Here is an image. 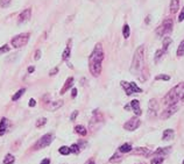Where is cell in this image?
Here are the masks:
<instances>
[{
    "label": "cell",
    "instance_id": "1",
    "mask_svg": "<svg viewBox=\"0 0 184 164\" xmlns=\"http://www.w3.org/2000/svg\"><path fill=\"white\" fill-rule=\"evenodd\" d=\"M103 59H104V50H103L102 44L98 43V44H96L93 51L89 58V69H90V72L92 73V76H94V77H98L102 72Z\"/></svg>",
    "mask_w": 184,
    "mask_h": 164
},
{
    "label": "cell",
    "instance_id": "2",
    "mask_svg": "<svg viewBox=\"0 0 184 164\" xmlns=\"http://www.w3.org/2000/svg\"><path fill=\"white\" fill-rule=\"evenodd\" d=\"M143 64H144V45H140L134 53V57L131 65V72L135 76L140 74V72L143 71Z\"/></svg>",
    "mask_w": 184,
    "mask_h": 164
},
{
    "label": "cell",
    "instance_id": "3",
    "mask_svg": "<svg viewBox=\"0 0 184 164\" xmlns=\"http://www.w3.org/2000/svg\"><path fill=\"white\" fill-rule=\"evenodd\" d=\"M178 100H184V82L179 83L168 92V94L163 99V103L169 106L176 104Z\"/></svg>",
    "mask_w": 184,
    "mask_h": 164
},
{
    "label": "cell",
    "instance_id": "4",
    "mask_svg": "<svg viewBox=\"0 0 184 164\" xmlns=\"http://www.w3.org/2000/svg\"><path fill=\"white\" fill-rule=\"evenodd\" d=\"M173 27H174V22L171 19H166L162 23L161 26L158 27L156 29V34L158 37H166L168 34H170L171 32H173Z\"/></svg>",
    "mask_w": 184,
    "mask_h": 164
},
{
    "label": "cell",
    "instance_id": "5",
    "mask_svg": "<svg viewBox=\"0 0 184 164\" xmlns=\"http://www.w3.org/2000/svg\"><path fill=\"white\" fill-rule=\"evenodd\" d=\"M29 34L28 33H23V34H20V35H16L15 37H13L12 39V45H13L14 48H22L24 47L28 41H29Z\"/></svg>",
    "mask_w": 184,
    "mask_h": 164
},
{
    "label": "cell",
    "instance_id": "6",
    "mask_svg": "<svg viewBox=\"0 0 184 164\" xmlns=\"http://www.w3.org/2000/svg\"><path fill=\"white\" fill-rule=\"evenodd\" d=\"M54 140V135L53 134H46L43 135L40 140L35 143L34 146V150H39V149H43L46 147H48L49 144H50Z\"/></svg>",
    "mask_w": 184,
    "mask_h": 164
},
{
    "label": "cell",
    "instance_id": "7",
    "mask_svg": "<svg viewBox=\"0 0 184 164\" xmlns=\"http://www.w3.org/2000/svg\"><path fill=\"white\" fill-rule=\"evenodd\" d=\"M121 86L125 89L126 91V94L127 96H131L133 93H141L142 90L140 89V87L135 84V83H127V82H121Z\"/></svg>",
    "mask_w": 184,
    "mask_h": 164
},
{
    "label": "cell",
    "instance_id": "8",
    "mask_svg": "<svg viewBox=\"0 0 184 164\" xmlns=\"http://www.w3.org/2000/svg\"><path fill=\"white\" fill-rule=\"evenodd\" d=\"M141 124V121L138 117H134L132 119H129L125 124H124V128L126 130H129V132H133V130H135L137 128H139V126Z\"/></svg>",
    "mask_w": 184,
    "mask_h": 164
},
{
    "label": "cell",
    "instance_id": "9",
    "mask_svg": "<svg viewBox=\"0 0 184 164\" xmlns=\"http://www.w3.org/2000/svg\"><path fill=\"white\" fill-rule=\"evenodd\" d=\"M177 111H178V106H177L176 104H174V105H169V106L161 113L160 118H161V120H167V119H169L171 115H174Z\"/></svg>",
    "mask_w": 184,
    "mask_h": 164
},
{
    "label": "cell",
    "instance_id": "10",
    "mask_svg": "<svg viewBox=\"0 0 184 164\" xmlns=\"http://www.w3.org/2000/svg\"><path fill=\"white\" fill-rule=\"evenodd\" d=\"M30 16H32V8H26L23 12H21V14L19 15L18 23H19V24H21V23H24V22L29 21Z\"/></svg>",
    "mask_w": 184,
    "mask_h": 164
},
{
    "label": "cell",
    "instance_id": "11",
    "mask_svg": "<svg viewBox=\"0 0 184 164\" xmlns=\"http://www.w3.org/2000/svg\"><path fill=\"white\" fill-rule=\"evenodd\" d=\"M158 111V103L155 99H150L148 104V114L149 117H155Z\"/></svg>",
    "mask_w": 184,
    "mask_h": 164
},
{
    "label": "cell",
    "instance_id": "12",
    "mask_svg": "<svg viewBox=\"0 0 184 164\" xmlns=\"http://www.w3.org/2000/svg\"><path fill=\"white\" fill-rule=\"evenodd\" d=\"M133 153L135 155H141V156H144V157H148L149 155L153 154V151L149 150L148 148H143V147H139V148H135L133 150Z\"/></svg>",
    "mask_w": 184,
    "mask_h": 164
},
{
    "label": "cell",
    "instance_id": "13",
    "mask_svg": "<svg viewBox=\"0 0 184 164\" xmlns=\"http://www.w3.org/2000/svg\"><path fill=\"white\" fill-rule=\"evenodd\" d=\"M131 107H132V109L134 111V113H135V114L139 117V115H141V108H140V101L139 100H132L131 101Z\"/></svg>",
    "mask_w": 184,
    "mask_h": 164
},
{
    "label": "cell",
    "instance_id": "14",
    "mask_svg": "<svg viewBox=\"0 0 184 164\" xmlns=\"http://www.w3.org/2000/svg\"><path fill=\"white\" fill-rule=\"evenodd\" d=\"M170 151H171V147H164V148H158L156 151H155V155H158V156H162V157H164V156H167L168 154H170Z\"/></svg>",
    "mask_w": 184,
    "mask_h": 164
},
{
    "label": "cell",
    "instance_id": "15",
    "mask_svg": "<svg viewBox=\"0 0 184 164\" xmlns=\"http://www.w3.org/2000/svg\"><path fill=\"white\" fill-rule=\"evenodd\" d=\"M174 136H175V132L173 129H166L163 132L162 138L166 140V141H169V140H171V138H174Z\"/></svg>",
    "mask_w": 184,
    "mask_h": 164
},
{
    "label": "cell",
    "instance_id": "16",
    "mask_svg": "<svg viewBox=\"0 0 184 164\" xmlns=\"http://www.w3.org/2000/svg\"><path fill=\"white\" fill-rule=\"evenodd\" d=\"M7 127H8V120L6 118H3L1 122H0V135H4L6 133Z\"/></svg>",
    "mask_w": 184,
    "mask_h": 164
},
{
    "label": "cell",
    "instance_id": "17",
    "mask_svg": "<svg viewBox=\"0 0 184 164\" xmlns=\"http://www.w3.org/2000/svg\"><path fill=\"white\" fill-rule=\"evenodd\" d=\"M62 105H63V101H62V100L53 101L50 105H48V109H49V111H56V109H58L59 107H62Z\"/></svg>",
    "mask_w": 184,
    "mask_h": 164
},
{
    "label": "cell",
    "instance_id": "18",
    "mask_svg": "<svg viewBox=\"0 0 184 164\" xmlns=\"http://www.w3.org/2000/svg\"><path fill=\"white\" fill-rule=\"evenodd\" d=\"M72 84H73V78L72 77H69L68 79H67V82H65V84H64V86H63V89L61 90V94H64L65 93V91H68L70 87L72 86Z\"/></svg>",
    "mask_w": 184,
    "mask_h": 164
},
{
    "label": "cell",
    "instance_id": "19",
    "mask_svg": "<svg viewBox=\"0 0 184 164\" xmlns=\"http://www.w3.org/2000/svg\"><path fill=\"white\" fill-rule=\"evenodd\" d=\"M179 9V0H171L170 3V12L171 13H176Z\"/></svg>",
    "mask_w": 184,
    "mask_h": 164
},
{
    "label": "cell",
    "instance_id": "20",
    "mask_svg": "<svg viewBox=\"0 0 184 164\" xmlns=\"http://www.w3.org/2000/svg\"><path fill=\"white\" fill-rule=\"evenodd\" d=\"M75 130H76V133L80 134L82 136H85V135L88 134V130L85 129V127H84V126H80V124L76 126V127H75Z\"/></svg>",
    "mask_w": 184,
    "mask_h": 164
},
{
    "label": "cell",
    "instance_id": "21",
    "mask_svg": "<svg viewBox=\"0 0 184 164\" xmlns=\"http://www.w3.org/2000/svg\"><path fill=\"white\" fill-rule=\"evenodd\" d=\"M119 151L120 153H129V151H132V146L129 143H125L119 148Z\"/></svg>",
    "mask_w": 184,
    "mask_h": 164
},
{
    "label": "cell",
    "instance_id": "22",
    "mask_svg": "<svg viewBox=\"0 0 184 164\" xmlns=\"http://www.w3.org/2000/svg\"><path fill=\"white\" fill-rule=\"evenodd\" d=\"M171 42H173V40H171L170 39V37H164V41H163V50H164V51H167V50H168V48H169V45L171 44Z\"/></svg>",
    "mask_w": 184,
    "mask_h": 164
},
{
    "label": "cell",
    "instance_id": "23",
    "mask_svg": "<svg viewBox=\"0 0 184 164\" xmlns=\"http://www.w3.org/2000/svg\"><path fill=\"white\" fill-rule=\"evenodd\" d=\"M164 54H166V51H164L163 49H158L157 51L155 53V58H154V59H155V62H158V61H160V58H161Z\"/></svg>",
    "mask_w": 184,
    "mask_h": 164
},
{
    "label": "cell",
    "instance_id": "24",
    "mask_svg": "<svg viewBox=\"0 0 184 164\" xmlns=\"http://www.w3.org/2000/svg\"><path fill=\"white\" fill-rule=\"evenodd\" d=\"M26 92V89H21V90H19L14 96H13V98H12V100H13V101H16V100L20 98V97H22L23 96V93Z\"/></svg>",
    "mask_w": 184,
    "mask_h": 164
},
{
    "label": "cell",
    "instance_id": "25",
    "mask_svg": "<svg viewBox=\"0 0 184 164\" xmlns=\"http://www.w3.org/2000/svg\"><path fill=\"white\" fill-rule=\"evenodd\" d=\"M122 35H124L125 39H128L129 35H131V29H129V26L128 24H125L124 26V29H122Z\"/></svg>",
    "mask_w": 184,
    "mask_h": 164
},
{
    "label": "cell",
    "instance_id": "26",
    "mask_svg": "<svg viewBox=\"0 0 184 164\" xmlns=\"http://www.w3.org/2000/svg\"><path fill=\"white\" fill-rule=\"evenodd\" d=\"M58 151H59V154H62V155H69V154L71 153L70 148H69V147H65V146L61 147V148L58 149Z\"/></svg>",
    "mask_w": 184,
    "mask_h": 164
},
{
    "label": "cell",
    "instance_id": "27",
    "mask_svg": "<svg viewBox=\"0 0 184 164\" xmlns=\"http://www.w3.org/2000/svg\"><path fill=\"white\" fill-rule=\"evenodd\" d=\"M14 161H15L14 156H12V155L8 154V155H6V157H5V159H4V164H13Z\"/></svg>",
    "mask_w": 184,
    "mask_h": 164
},
{
    "label": "cell",
    "instance_id": "28",
    "mask_svg": "<svg viewBox=\"0 0 184 164\" xmlns=\"http://www.w3.org/2000/svg\"><path fill=\"white\" fill-rule=\"evenodd\" d=\"M163 161H164V157L158 156V157H154V158L150 161V163H152V164H162Z\"/></svg>",
    "mask_w": 184,
    "mask_h": 164
},
{
    "label": "cell",
    "instance_id": "29",
    "mask_svg": "<svg viewBox=\"0 0 184 164\" xmlns=\"http://www.w3.org/2000/svg\"><path fill=\"white\" fill-rule=\"evenodd\" d=\"M183 55H184V40L179 43L177 49V56H183Z\"/></svg>",
    "mask_w": 184,
    "mask_h": 164
},
{
    "label": "cell",
    "instance_id": "30",
    "mask_svg": "<svg viewBox=\"0 0 184 164\" xmlns=\"http://www.w3.org/2000/svg\"><path fill=\"white\" fill-rule=\"evenodd\" d=\"M69 57H70V47L68 45V47L64 49L63 55H62V58H63V61H67V59H69Z\"/></svg>",
    "mask_w": 184,
    "mask_h": 164
},
{
    "label": "cell",
    "instance_id": "31",
    "mask_svg": "<svg viewBox=\"0 0 184 164\" xmlns=\"http://www.w3.org/2000/svg\"><path fill=\"white\" fill-rule=\"evenodd\" d=\"M122 158H121V156L119 155V154H114L111 158H109V162L111 163H115V162H120Z\"/></svg>",
    "mask_w": 184,
    "mask_h": 164
},
{
    "label": "cell",
    "instance_id": "32",
    "mask_svg": "<svg viewBox=\"0 0 184 164\" xmlns=\"http://www.w3.org/2000/svg\"><path fill=\"white\" fill-rule=\"evenodd\" d=\"M170 77L168 74H158L155 77V80H169Z\"/></svg>",
    "mask_w": 184,
    "mask_h": 164
},
{
    "label": "cell",
    "instance_id": "33",
    "mask_svg": "<svg viewBox=\"0 0 184 164\" xmlns=\"http://www.w3.org/2000/svg\"><path fill=\"white\" fill-rule=\"evenodd\" d=\"M46 123H47V119L41 118V119H39L38 121H36V127H42V126H44Z\"/></svg>",
    "mask_w": 184,
    "mask_h": 164
},
{
    "label": "cell",
    "instance_id": "34",
    "mask_svg": "<svg viewBox=\"0 0 184 164\" xmlns=\"http://www.w3.org/2000/svg\"><path fill=\"white\" fill-rule=\"evenodd\" d=\"M70 150H71V153H73V154H78L79 153V144H72L70 147Z\"/></svg>",
    "mask_w": 184,
    "mask_h": 164
},
{
    "label": "cell",
    "instance_id": "35",
    "mask_svg": "<svg viewBox=\"0 0 184 164\" xmlns=\"http://www.w3.org/2000/svg\"><path fill=\"white\" fill-rule=\"evenodd\" d=\"M9 50H11V48H9V45H8V44L3 45L1 48H0V55H3V54H5V53H8Z\"/></svg>",
    "mask_w": 184,
    "mask_h": 164
},
{
    "label": "cell",
    "instance_id": "36",
    "mask_svg": "<svg viewBox=\"0 0 184 164\" xmlns=\"http://www.w3.org/2000/svg\"><path fill=\"white\" fill-rule=\"evenodd\" d=\"M11 5V0H0V6L3 8H7Z\"/></svg>",
    "mask_w": 184,
    "mask_h": 164
},
{
    "label": "cell",
    "instance_id": "37",
    "mask_svg": "<svg viewBox=\"0 0 184 164\" xmlns=\"http://www.w3.org/2000/svg\"><path fill=\"white\" fill-rule=\"evenodd\" d=\"M77 115H78V111H75V112H73L72 114H71V117H70V120H71V121H73V120H75V119L77 118Z\"/></svg>",
    "mask_w": 184,
    "mask_h": 164
},
{
    "label": "cell",
    "instance_id": "38",
    "mask_svg": "<svg viewBox=\"0 0 184 164\" xmlns=\"http://www.w3.org/2000/svg\"><path fill=\"white\" fill-rule=\"evenodd\" d=\"M184 20V7H183V11L181 12V14H179V16H178V21L179 22H182Z\"/></svg>",
    "mask_w": 184,
    "mask_h": 164
},
{
    "label": "cell",
    "instance_id": "39",
    "mask_svg": "<svg viewBox=\"0 0 184 164\" xmlns=\"http://www.w3.org/2000/svg\"><path fill=\"white\" fill-rule=\"evenodd\" d=\"M36 61H38V59H40L41 58V51H40V50H38V51H36L35 53V57H34Z\"/></svg>",
    "mask_w": 184,
    "mask_h": 164
},
{
    "label": "cell",
    "instance_id": "40",
    "mask_svg": "<svg viewBox=\"0 0 184 164\" xmlns=\"http://www.w3.org/2000/svg\"><path fill=\"white\" fill-rule=\"evenodd\" d=\"M57 72H58V68L56 67V68H54V69L50 71V73H49V74H50V76H54V74H56Z\"/></svg>",
    "mask_w": 184,
    "mask_h": 164
},
{
    "label": "cell",
    "instance_id": "41",
    "mask_svg": "<svg viewBox=\"0 0 184 164\" xmlns=\"http://www.w3.org/2000/svg\"><path fill=\"white\" fill-rule=\"evenodd\" d=\"M35 105H36V101H35L34 99H30V100H29V106H30V107H34Z\"/></svg>",
    "mask_w": 184,
    "mask_h": 164
},
{
    "label": "cell",
    "instance_id": "42",
    "mask_svg": "<svg viewBox=\"0 0 184 164\" xmlns=\"http://www.w3.org/2000/svg\"><path fill=\"white\" fill-rule=\"evenodd\" d=\"M41 164H50V159H49V158H44V159L41 162Z\"/></svg>",
    "mask_w": 184,
    "mask_h": 164
},
{
    "label": "cell",
    "instance_id": "43",
    "mask_svg": "<svg viewBox=\"0 0 184 164\" xmlns=\"http://www.w3.org/2000/svg\"><path fill=\"white\" fill-rule=\"evenodd\" d=\"M71 96H72V98H75V97L77 96V89H72V93H71Z\"/></svg>",
    "mask_w": 184,
    "mask_h": 164
},
{
    "label": "cell",
    "instance_id": "44",
    "mask_svg": "<svg viewBox=\"0 0 184 164\" xmlns=\"http://www.w3.org/2000/svg\"><path fill=\"white\" fill-rule=\"evenodd\" d=\"M34 70H35V69H34V67H29V68H28V72H29V73L34 72Z\"/></svg>",
    "mask_w": 184,
    "mask_h": 164
},
{
    "label": "cell",
    "instance_id": "45",
    "mask_svg": "<svg viewBox=\"0 0 184 164\" xmlns=\"http://www.w3.org/2000/svg\"><path fill=\"white\" fill-rule=\"evenodd\" d=\"M85 164H96V163H94V161H93V159H89Z\"/></svg>",
    "mask_w": 184,
    "mask_h": 164
},
{
    "label": "cell",
    "instance_id": "46",
    "mask_svg": "<svg viewBox=\"0 0 184 164\" xmlns=\"http://www.w3.org/2000/svg\"><path fill=\"white\" fill-rule=\"evenodd\" d=\"M149 21H150V16H147V20H146V22H147V23H149Z\"/></svg>",
    "mask_w": 184,
    "mask_h": 164
},
{
    "label": "cell",
    "instance_id": "47",
    "mask_svg": "<svg viewBox=\"0 0 184 164\" xmlns=\"http://www.w3.org/2000/svg\"><path fill=\"white\" fill-rule=\"evenodd\" d=\"M129 108H131V106H129V105H126V106H125V109H127V111H128Z\"/></svg>",
    "mask_w": 184,
    "mask_h": 164
},
{
    "label": "cell",
    "instance_id": "48",
    "mask_svg": "<svg viewBox=\"0 0 184 164\" xmlns=\"http://www.w3.org/2000/svg\"><path fill=\"white\" fill-rule=\"evenodd\" d=\"M183 164H184V161H183Z\"/></svg>",
    "mask_w": 184,
    "mask_h": 164
}]
</instances>
